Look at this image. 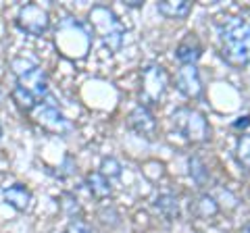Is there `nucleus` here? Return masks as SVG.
I'll use <instances>...</instances> for the list:
<instances>
[{
    "instance_id": "obj_1",
    "label": "nucleus",
    "mask_w": 250,
    "mask_h": 233,
    "mask_svg": "<svg viewBox=\"0 0 250 233\" xmlns=\"http://www.w3.org/2000/svg\"><path fill=\"white\" fill-rule=\"evenodd\" d=\"M219 52L231 67L250 65V23L229 17L219 32Z\"/></svg>"
},
{
    "instance_id": "obj_2",
    "label": "nucleus",
    "mask_w": 250,
    "mask_h": 233,
    "mask_svg": "<svg viewBox=\"0 0 250 233\" xmlns=\"http://www.w3.org/2000/svg\"><path fill=\"white\" fill-rule=\"evenodd\" d=\"M171 119H173V127L188 139V142L202 144L210 137L208 121L205 119V115L194 111V108H188V106L177 108Z\"/></svg>"
},
{
    "instance_id": "obj_3",
    "label": "nucleus",
    "mask_w": 250,
    "mask_h": 233,
    "mask_svg": "<svg viewBox=\"0 0 250 233\" xmlns=\"http://www.w3.org/2000/svg\"><path fill=\"white\" fill-rule=\"evenodd\" d=\"M90 34L75 21H62L57 29V46L62 50L65 57L82 58L90 48Z\"/></svg>"
},
{
    "instance_id": "obj_4",
    "label": "nucleus",
    "mask_w": 250,
    "mask_h": 233,
    "mask_svg": "<svg viewBox=\"0 0 250 233\" xmlns=\"http://www.w3.org/2000/svg\"><path fill=\"white\" fill-rule=\"evenodd\" d=\"M13 73L17 75V85H21L23 90H27L31 96L36 98H44L48 94V79L46 73L42 71V67H38L34 60L29 58H15L13 63Z\"/></svg>"
},
{
    "instance_id": "obj_5",
    "label": "nucleus",
    "mask_w": 250,
    "mask_h": 233,
    "mask_svg": "<svg viewBox=\"0 0 250 233\" xmlns=\"http://www.w3.org/2000/svg\"><path fill=\"white\" fill-rule=\"evenodd\" d=\"M167 73L161 65H148L142 69L140 75V98L148 106H154L161 102V98L165 96L167 90Z\"/></svg>"
},
{
    "instance_id": "obj_6",
    "label": "nucleus",
    "mask_w": 250,
    "mask_h": 233,
    "mask_svg": "<svg viewBox=\"0 0 250 233\" xmlns=\"http://www.w3.org/2000/svg\"><path fill=\"white\" fill-rule=\"evenodd\" d=\"M90 23H92L94 32L98 36H103V40L106 42V46L111 50H117L121 46L123 29H121L113 11H108L106 6H96V9L90 13Z\"/></svg>"
},
{
    "instance_id": "obj_7",
    "label": "nucleus",
    "mask_w": 250,
    "mask_h": 233,
    "mask_svg": "<svg viewBox=\"0 0 250 233\" xmlns=\"http://www.w3.org/2000/svg\"><path fill=\"white\" fill-rule=\"evenodd\" d=\"M17 25L21 32H25L29 36H44L46 29L50 25L48 11L42 9L38 4H25L21 6L17 13Z\"/></svg>"
},
{
    "instance_id": "obj_8",
    "label": "nucleus",
    "mask_w": 250,
    "mask_h": 233,
    "mask_svg": "<svg viewBox=\"0 0 250 233\" xmlns=\"http://www.w3.org/2000/svg\"><path fill=\"white\" fill-rule=\"evenodd\" d=\"M34 119L42 129L50 131V134L61 136V134H69V131H71V123H69V119H65V116H62L52 104L40 106Z\"/></svg>"
},
{
    "instance_id": "obj_9",
    "label": "nucleus",
    "mask_w": 250,
    "mask_h": 233,
    "mask_svg": "<svg viewBox=\"0 0 250 233\" xmlns=\"http://www.w3.org/2000/svg\"><path fill=\"white\" fill-rule=\"evenodd\" d=\"M175 85L184 96L198 98L202 94V81H200L196 65H182V69L175 75Z\"/></svg>"
},
{
    "instance_id": "obj_10",
    "label": "nucleus",
    "mask_w": 250,
    "mask_h": 233,
    "mask_svg": "<svg viewBox=\"0 0 250 233\" xmlns=\"http://www.w3.org/2000/svg\"><path fill=\"white\" fill-rule=\"evenodd\" d=\"M127 125L136 131L138 136H142L146 139H154L156 136V121H154V115L148 111L146 106H136L134 111L129 113L127 116Z\"/></svg>"
},
{
    "instance_id": "obj_11",
    "label": "nucleus",
    "mask_w": 250,
    "mask_h": 233,
    "mask_svg": "<svg viewBox=\"0 0 250 233\" xmlns=\"http://www.w3.org/2000/svg\"><path fill=\"white\" fill-rule=\"evenodd\" d=\"M200 57H202V44L196 38V34H186V38L175 48V58L182 65H196Z\"/></svg>"
},
{
    "instance_id": "obj_12",
    "label": "nucleus",
    "mask_w": 250,
    "mask_h": 233,
    "mask_svg": "<svg viewBox=\"0 0 250 233\" xmlns=\"http://www.w3.org/2000/svg\"><path fill=\"white\" fill-rule=\"evenodd\" d=\"M4 202L9 206H13L15 211L23 213V211H27V206L31 202V192L25 188V185L15 183V185H11V188L4 190Z\"/></svg>"
},
{
    "instance_id": "obj_13",
    "label": "nucleus",
    "mask_w": 250,
    "mask_h": 233,
    "mask_svg": "<svg viewBox=\"0 0 250 233\" xmlns=\"http://www.w3.org/2000/svg\"><path fill=\"white\" fill-rule=\"evenodd\" d=\"M156 9L167 19H184L190 15L192 2L190 0H163V2H156Z\"/></svg>"
},
{
    "instance_id": "obj_14",
    "label": "nucleus",
    "mask_w": 250,
    "mask_h": 233,
    "mask_svg": "<svg viewBox=\"0 0 250 233\" xmlns=\"http://www.w3.org/2000/svg\"><path fill=\"white\" fill-rule=\"evenodd\" d=\"M154 208H156V213H159L161 216H165L167 221L177 219V214H179L177 198L171 196V194H163V196L156 198L154 200Z\"/></svg>"
},
{
    "instance_id": "obj_15",
    "label": "nucleus",
    "mask_w": 250,
    "mask_h": 233,
    "mask_svg": "<svg viewBox=\"0 0 250 233\" xmlns=\"http://www.w3.org/2000/svg\"><path fill=\"white\" fill-rule=\"evenodd\" d=\"M88 188L92 192V196L94 198H98V200H103V198H108L111 196V181L106 179L104 175H100V173H90L88 175Z\"/></svg>"
},
{
    "instance_id": "obj_16",
    "label": "nucleus",
    "mask_w": 250,
    "mask_h": 233,
    "mask_svg": "<svg viewBox=\"0 0 250 233\" xmlns=\"http://www.w3.org/2000/svg\"><path fill=\"white\" fill-rule=\"evenodd\" d=\"M192 208V213L198 216V219H205V221H208V219H213V216L219 213V206H217V202L210 198V196H200L194 204L190 206Z\"/></svg>"
},
{
    "instance_id": "obj_17",
    "label": "nucleus",
    "mask_w": 250,
    "mask_h": 233,
    "mask_svg": "<svg viewBox=\"0 0 250 233\" xmlns=\"http://www.w3.org/2000/svg\"><path fill=\"white\" fill-rule=\"evenodd\" d=\"M13 100H15V104H17L21 111H25V113H31V111L36 108V104H38V98L31 96L27 90L21 88V85H15V90H13Z\"/></svg>"
},
{
    "instance_id": "obj_18",
    "label": "nucleus",
    "mask_w": 250,
    "mask_h": 233,
    "mask_svg": "<svg viewBox=\"0 0 250 233\" xmlns=\"http://www.w3.org/2000/svg\"><path fill=\"white\" fill-rule=\"evenodd\" d=\"M236 154H238L240 165L244 167L246 171H250V136H248V134H244V136H240V137H238Z\"/></svg>"
},
{
    "instance_id": "obj_19",
    "label": "nucleus",
    "mask_w": 250,
    "mask_h": 233,
    "mask_svg": "<svg viewBox=\"0 0 250 233\" xmlns=\"http://www.w3.org/2000/svg\"><path fill=\"white\" fill-rule=\"evenodd\" d=\"M61 208H62V213H65L67 216H71V219L80 216V213H82L80 202H77L71 194H62L61 196Z\"/></svg>"
},
{
    "instance_id": "obj_20",
    "label": "nucleus",
    "mask_w": 250,
    "mask_h": 233,
    "mask_svg": "<svg viewBox=\"0 0 250 233\" xmlns=\"http://www.w3.org/2000/svg\"><path fill=\"white\" fill-rule=\"evenodd\" d=\"M190 175L196 179V183H205L207 181V169L202 165V160L198 156L190 158Z\"/></svg>"
},
{
    "instance_id": "obj_21",
    "label": "nucleus",
    "mask_w": 250,
    "mask_h": 233,
    "mask_svg": "<svg viewBox=\"0 0 250 233\" xmlns=\"http://www.w3.org/2000/svg\"><path fill=\"white\" fill-rule=\"evenodd\" d=\"M100 175H104L106 179L108 177H119L121 175V165L117 162L115 158H104L103 160V171H100Z\"/></svg>"
},
{
    "instance_id": "obj_22",
    "label": "nucleus",
    "mask_w": 250,
    "mask_h": 233,
    "mask_svg": "<svg viewBox=\"0 0 250 233\" xmlns=\"http://www.w3.org/2000/svg\"><path fill=\"white\" fill-rule=\"evenodd\" d=\"M67 233H92V229L88 227V223H83V221H80V219H75V221L69 223Z\"/></svg>"
},
{
    "instance_id": "obj_23",
    "label": "nucleus",
    "mask_w": 250,
    "mask_h": 233,
    "mask_svg": "<svg viewBox=\"0 0 250 233\" xmlns=\"http://www.w3.org/2000/svg\"><path fill=\"white\" fill-rule=\"evenodd\" d=\"M242 119H244V121H236L233 125H236V127H246L248 123H250V116H242Z\"/></svg>"
},
{
    "instance_id": "obj_24",
    "label": "nucleus",
    "mask_w": 250,
    "mask_h": 233,
    "mask_svg": "<svg viewBox=\"0 0 250 233\" xmlns=\"http://www.w3.org/2000/svg\"><path fill=\"white\" fill-rule=\"evenodd\" d=\"M127 4H129V6H142V2H140V0H129Z\"/></svg>"
},
{
    "instance_id": "obj_25",
    "label": "nucleus",
    "mask_w": 250,
    "mask_h": 233,
    "mask_svg": "<svg viewBox=\"0 0 250 233\" xmlns=\"http://www.w3.org/2000/svg\"><path fill=\"white\" fill-rule=\"evenodd\" d=\"M240 233H250V223L248 225H244V227H242V231Z\"/></svg>"
},
{
    "instance_id": "obj_26",
    "label": "nucleus",
    "mask_w": 250,
    "mask_h": 233,
    "mask_svg": "<svg viewBox=\"0 0 250 233\" xmlns=\"http://www.w3.org/2000/svg\"><path fill=\"white\" fill-rule=\"evenodd\" d=\"M0 136H2V127H0Z\"/></svg>"
}]
</instances>
